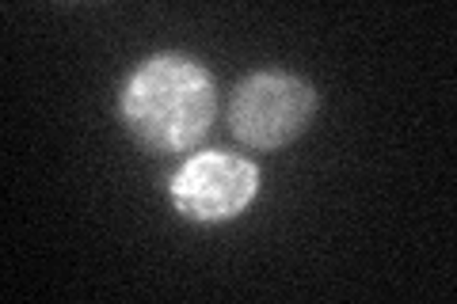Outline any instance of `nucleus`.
I'll return each mask as SVG.
<instances>
[{"label":"nucleus","mask_w":457,"mask_h":304,"mask_svg":"<svg viewBox=\"0 0 457 304\" xmlns=\"http://www.w3.org/2000/svg\"><path fill=\"white\" fill-rule=\"evenodd\" d=\"M126 129L153 152H187L218 119L213 77L183 53H153L141 62L119 99Z\"/></svg>","instance_id":"obj_1"},{"label":"nucleus","mask_w":457,"mask_h":304,"mask_svg":"<svg viewBox=\"0 0 457 304\" xmlns=\"http://www.w3.org/2000/svg\"><path fill=\"white\" fill-rule=\"evenodd\" d=\"M317 92L312 84L290 72H252L237 84L233 107H228V129L240 144L260 152L286 149L309 129L317 114Z\"/></svg>","instance_id":"obj_2"},{"label":"nucleus","mask_w":457,"mask_h":304,"mask_svg":"<svg viewBox=\"0 0 457 304\" xmlns=\"http://www.w3.org/2000/svg\"><path fill=\"white\" fill-rule=\"evenodd\" d=\"M168 194L176 213H183L187 221L198 225L233 221L260 194V168L248 156L206 149L176 168V176L168 179Z\"/></svg>","instance_id":"obj_3"}]
</instances>
